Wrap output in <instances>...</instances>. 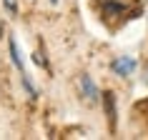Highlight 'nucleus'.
Segmentation results:
<instances>
[{"mask_svg": "<svg viewBox=\"0 0 148 140\" xmlns=\"http://www.w3.org/2000/svg\"><path fill=\"white\" fill-rule=\"evenodd\" d=\"M10 58H13V63H15V68L23 73V58H20V50H18V43L13 38H10Z\"/></svg>", "mask_w": 148, "mask_h": 140, "instance_id": "nucleus-3", "label": "nucleus"}, {"mask_svg": "<svg viewBox=\"0 0 148 140\" xmlns=\"http://www.w3.org/2000/svg\"><path fill=\"white\" fill-rule=\"evenodd\" d=\"M113 70H116L118 75H131L133 70H136V60L128 58V55H125V58H118V60L113 63Z\"/></svg>", "mask_w": 148, "mask_h": 140, "instance_id": "nucleus-1", "label": "nucleus"}, {"mask_svg": "<svg viewBox=\"0 0 148 140\" xmlns=\"http://www.w3.org/2000/svg\"><path fill=\"white\" fill-rule=\"evenodd\" d=\"M80 90H83V95H86V98H88L90 103H93L95 98H98V90H95L93 80L88 78V75H80Z\"/></svg>", "mask_w": 148, "mask_h": 140, "instance_id": "nucleus-2", "label": "nucleus"}]
</instances>
